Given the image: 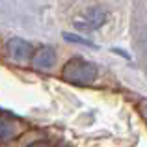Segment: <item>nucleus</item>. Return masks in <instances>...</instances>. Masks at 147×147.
I'll return each instance as SVG.
<instances>
[{"label": "nucleus", "instance_id": "1", "mask_svg": "<svg viewBox=\"0 0 147 147\" xmlns=\"http://www.w3.org/2000/svg\"><path fill=\"white\" fill-rule=\"evenodd\" d=\"M97 65L82 58H71L61 69V76L65 82L75 86H90L97 80Z\"/></svg>", "mask_w": 147, "mask_h": 147}, {"label": "nucleus", "instance_id": "2", "mask_svg": "<svg viewBox=\"0 0 147 147\" xmlns=\"http://www.w3.org/2000/svg\"><path fill=\"white\" fill-rule=\"evenodd\" d=\"M106 21H108V9H106V7L93 6V7H90V9L84 11L82 19L75 21V24L78 26L80 30H88V32H91V30L100 28Z\"/></svg>", "mask_w": 147, "mask_h": 147}, {"label": "nucleus", "instance_id": "8", "mask_svg": "<svg viewBox=\"0 0 147 147\" xmlns=\"http://www.w3.org/2000/svg\"><path fill=\"white\" fill-rule=\"evenodd\" d=\"M34 147H50V145H47V144H37V145H34Z\"/></svg>", "mask_w": 147, "mask_h": 147}, {"label": "nucleus", "instance_id": "6", "mask_svg": "<svg viewBox=\"0 0 147 147\" xmlns=\"http://www.w3.org/2000/svg\"><path fill=\"white\" fill-rule=\"evenodd\" d=\"M63 39L71 41V43H76V45H84V47H93V49H97V45H93L91 41H88L86 37L75 36V34H67V32H65V34H63Z\"/></svg>", "mask_w": 147, "mask_h": 147}, {"label": "nucleus", "instance_id": "5", "mask_svg": "<svg viewBox=\"0 0 147 147\" xmlns=\"http://www.w3.org/2000/svg\"><path fill=\"white\" fill-rule=\"evenodd\" d=\"M17 134V125L13 121H9L7 117L0 115V142H6L9 138H13Z\"/></svg>", "mask_w": 147, "mask_h": 147}, {"label": "nucleus", "instance_id": "4", "mask_svg": "<svg viewBox=\"0 0 147 147\" xmlns=\"http://www.w3.org/2000/svg\"><path fill=\"white\" fill-rule=\"evenodd\" d=\"M34 65L41 71H47V69H52L54 63H56V52H54L50 47H41L34 54Z\"/></svg>", "mask_w": 147, "mask_h": 147}, {"label": "nucleus", "instance_id": "7", "mask_svg": "<svg viewBox=\"0 0 147 147\" xmlns=\"http://www.w3.org/2000/svg\"><path fill=\"white\" fill-rule=\"evenodd\" d=\"M142 115H144V119H145V123H147V104L142 106Z\"/></svg>", "mask_w": 147, "mask_h": 147}, {"label": "nucleus", "instance_id": "3", "mask_svg": "<svg viewBox=\"0 0 147 147\" xmlns=\"http://www.w3.org/2000/svg\"><path fill=\"white\" fill-rule=\"evenodd\" d=\"M6 52L11 60L19 61V63H24V61H28L30 58L34 56L32 45L26 39H22V37H11L6 43Z\"/></svg>", "mask_w": 147, "mask_h": 147}]
</instances>
